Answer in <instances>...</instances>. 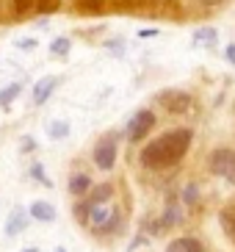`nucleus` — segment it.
Listing matches in <instances>:
<instances>
[{"label": "nucleus", "instance_id": "nucleus-17", "mask_svg": "<svg viewBox=\"0 0 235 252\" xmlns=\"http://www.w3.org/2000/svg\"><path fill=\"white\" fill-rule=\"evenodd\" d=\"M88 214H91V208H88L83 200H78V202L72 205V216H75V222L83 224V227H88Z\"/></svg>", "mask_w": 235, "mask_h": 252}, {"label": "nucleus", "instance_id": "nucleus-20", "mask_svg": "<svg viewBox=\"0 0 235 252\" xmlns=\"http://www.w3.org/2000/svg\"><path fill=\"white\" fill-rule=\"evenodd\" d=\"M50 53L53 56H66L69 53V39H56L50 45Z\"/></svg>", "mask_w": 235, "mask_h": 252}, {"label": "nucleus", "instance_id": "nucleus-27", "mask_svg": "<svg viewBox=\"0 0 235 252\" xmlns=\"http://www.w3.org/2000/svg\"><path fill=\"white\" fill-rule=\"evenodd\" d=\"M97 3H100V0H91V6H97Z\"/></svg>", "mask_w": 235, "mask_h": 252}, {"label": "nucleus", "instance_id": "nucleus-26", "mask_svg": "<svg viewBox=\"0 0 235 252\" xmlns=\"http://www.w3.org/2000/svg\"><path fill=\"white\" fill-rule=\"evenodd\" d=\"M56 252H66V250H64V247H56Z\"/></svg>", "mask_w": 235, "mask_h": 252}, {"label": "nucleus", "instance_id": "nucleus-3", "mask_svg": "<svg viewBox=\"0 0 235 252\" xmlns=\"http://www.w3.org/2000/svg\"><path fill=\"white\" fill-rule=\"evenodd\" d=\"M207 172L216 178L227 180L230 186H235V150L233 147H216L207 156Z\"/></svg>", "mask_w": 235, "mask_h": 252}, {"label": "nucleus", "instance_id": "nucleus-8", "mask_svg": "<svg viewBox=\"0 0 235 252\" xmlns=\"http://www.w3.org/2000/svg\"><path fill=\"white\" fill-rule=\"evenodd\" d=\"M28 216L30 219H36V222H42V224H50V222H56L59 211H56L53 202H47V200H33L28 205Z\"/></svg>", "mask_w": 235, "mask_h": 252}, {"label": "nucleus", "instance_id": "nucleus-24", "mask_svg": "<svg viewBox=\"0 0 235 252\" xmlns=\"http://www.w3.org/2000/svg\"><path fill=\"white\" fill-rule=\"evenodd\" d=\"M22 252H39V247H25Z\"/></svg>", "mask_w": 235, "mask_h": 252}, {"label": "nucleus", "instance_id": "nucleus-9", "mask_svg": "<svg viewBox=\"0 0 235 252\" xmlns=\"http://www.w3.org/2000/svg\"><path fill=\"white\" fill-rule=\"evenodd\" d=\"M28 211L25 208H14L11 214H8V219H6V236L8 238H14V236H20V233H25V227H28Z\"/></svg>", "mask_w": 235, "mask_h": 252}, {"label": "nucleus", "instance_id": "nucleus-5", "mask_svg": "<svg viewBox=\"0 0 235 252\" xmlns=\"http://www.w3.org/2000/svg\"><path fill=\"white\" fill-rule=\"evenodd\" d=\"M152 127H155V114L149 111V108H141V111L133 114L130 122L125 125V136H127V141L139 144V141H144L149 136Z\"/></svg>", "mask_w": 235, "mask_h": 252}, {"label": "nucleus", "instance_id": "nucleus-1", "mask_svg": "<svg viewBox=\"0 0 235 252\" xmlns=\"http://www.w3.org/2000/svg\"><path fill=\"white\" fill-rule=\"evenodd\" d=\"M194 141V130L191 127H175V130H166V133L155 136L152 141H147L139 153V161L144 169L152 172H166L175 169L177 163L185 158V153L191 150Z\"/></svg>", "mask_w": 235, "mask_h": 252}, {"label": "nucleus", "instance_id": "nucleus-22", "mask_svg": "<svg viewBox=\"0 0 235 252\" xmlns=\"http://www.w3.org/2000/svg\"><path fill=\"white\" fill-rule=\"evenodd\" d=\"M33 147H36V144H33V139H22V150H25V153H30Z\"/></svg>", "mask_w": 235, "mask_h": 252}, {"label": "nucleus", "instance_id": "nucleus-10", "mask_svg": "<svg viewBox=\"0 0 235 252\" xmlns=\"http://www.w3.org/2000/svg\"><path fill=\"white\" fill-rule=\"evenodd\" d=\"M91 178H88L86 172H72L69 175V183H66V189H69V194H72L75 200H83L88 191H91Z\"/></svg>", "mask_w": 235, "mask_h": 252}, {"label": "nucleus", "instance_id": "nucleus-12", "mask_svg": "<svg viewBox=\"0 0 235 252\" xmlns=\"http://www.w3.org/2000/svg\"><path fill=\"white\" fill-rule=\"evenodd\" d=\"M56 86H59V78H53V75H47V78L36 81V86H33V103L44 105L47 100H50V94L56 92Z\"/></svg>", "mask_w": 235, "mask_h": 252}, {"label": "nucleus", "instance_id": "nucleus-15", "mask_svg": "<svg viewBox=\"0 0 235 252\" xmlns=\"http://www.w3.org/2000/svg\"><path fill=\"white\" fill-rule=\"evenodd\" d=\"M30 175H33V180H36V183H42L44 189H53V180H50V175H47V169H44L42 161L30 163Z\"/></svg>", "mask_w": 235, "mask_h": 252}, {"label": "nucleus", "instance_id": "nucleus-23", "mask_svg": "<svg viewBox=\"0 0 235 252\" xmlns=\"http://www.w3.org/2000/svg\"><path fill=\"white\" fill-rule=\"evenodd\" d=\"M227 61H233V64H235V45L227 47Z\"/></svg>", "mask_w": 235, "mask_h": 252}, {"label": "nucleus", "instance_id": "nucleus-19", "mask_svg": "<svg viewBox=\"0 0 235 252\" xmlns=\"http://www.w3.org/2000/svg\"><path fill=\"white\" fill-rule=\"evenodd\" d=\"M36 8L42 14H56L61 8V0H36Z\"/></svg>", "mask_w": 235, "mask_h": 252}, {"label": "nucleus", "instance_id": "nucleus-11", "mask_svg": "<svg viewBox=\"0 0 235 252\" xmlns=\"http://www.w3.org/2000/svg\"><path fill=\"white\" fill-rule=\"evenodd\" d=\"M219 224H221V233L227 236V241L235 244V202H230L219 211Z\"/></svg>", "mask_w": 235, "mask_h": 252}, {"label": "nucleus", "instance_id": "nucleus-14", "mask_svg": "<svg viewBox=\"0 0 235 252\" xmlns=\"http://www.w3.org/2000/svg\"><path fill=\"white\" fill-rule=\"evenodd\" d=\"M47 136H50L53 141H61L69 136V122L66 119H53L50 125H47Z\"/></svg>", "mask_w": 235, "mask_h": 252}, {"label": "nucleus", "instance_id": "nucleus-7", "mask_svg": "<svg viewBox=\"0 0 235 252\" xmlns=\"http://www.w3.org/2000/svg\"><path fill=\"white\" fill-rule=\"evenodd\" d=\"M114 197H117V183H114V180H103V183L91 186V191L83 197V202H86L88 208H97V205L114 202Z\"/></svg>", "mask_w": 235, "mask_h": 252}, {"label": "nucleus", "instance_id": "nucleus-25", "mask_svg": "<svg viewBox=\"0 0 235 252\" xmlns=\"http://www.w3.org/2000/svg\"><path fill=\"white\" fill-rule=\"evenodd\" d=\"M202 3H207V6H210V3H219V0H202Z\"/></svg>", "mask_w": 235, "mask_h": 252}, {"label": "nucleus", "instance_id": "nucleus-4", "mask_svg": "<svg viewBox=\"0 0 235 252\" xmlns=\"http://www.w3.org/2000/svg\"><path fill=\"white\" fill-rule=\"evenodd\" d=\"M155 103L161 105L163 111L175 114V117H183V114H188L194 108V97L180 89H163V92H158Z\"/></svg>", "mask_w": 235, "mask_h": 252}, {"label": "nucleus", "instance_id": "nucleus-6", "mask_svg": "<svg viewBox=\"0 0 235 252\" xmlns=\"http://www.w3.org/2000/svg\"><path fill=\"white\" fill-rule=\"evenodd\" d=\"M125 222H127V211H125V208H122V205L117 202V208H114V214H111L108 219H105V222L100 224V227H94V230H91V233H94L97 238H111V236H119V233L125 230Z\"/></svg>", "mask_w": 235, "mask_h": 252}, {"label": "nucleus", "instance_id": "nucleus-13", "mask_svg": "<svg viewBox=\"0 0 235 252\" xmlns=\"http://www.w3.org/2000/svg\"><path fill=\"white\" fill-rule=\"evenodd\" d=\"M166 252H205V247L194 236H180V238H172Z\"/></svg>", "mask_w": 235, "mask_h": 252}, {"label": "nucleus", "instance_id": "nucleus-16", "mask_svg": "<svg viewBox=\"0 0 235 252\" xmlns=\"http://www.w3.org/2000/svg\"><path fill=\"white\" fill-rule=\"evenodd\" d=\"M180 202H183L185 208L199 205V186L194 183V180H191V183H185V189H183V200H180Z\"/></svg>", "mask_w": 235, "mask_h": 252}, {"label": "nucleus", "instance_id": "nucleus-21", "mask_svg": "<svg viewBox=\"0 0 235 252\" xmlns=\"http://www.w3.org/2000/svg\"><path fill=\"white\" fill-rule=\"evenodd\" d=\"M33 3H36V0H14V11H17V14H25Z\"/></svg>", "mask_w": 235, "mask_h": 252}, {"label": "nucleus", "instance_id": "nucleus-18", "mask_svg": "<svg viewBox=\"0 0 235 252\" xmlns=\"http://www.w3.org/2000/svg\"><path fill=\"white\" fill-rule=\"evenodd\" d=\"M17 94H20V83H8L6 89L0 92V105H3V108H8V105H11V100H17Z\"/></svg>", "mask_w": 235, "mask_h": 252}, {"label": "nucleus", "instance_id": "nucleus-2", "mask_svg": "<svg viewBox=\"0 0 235 252\" xmlns=\"http://www.w3.org/2000/svg\"><path fill=\"white\" fill-rule=\"evenodd\" d=\"M119 158V133H105L97 139L94 150H91V161L100 172H111L117 166Z\"/></svg>", "mask_w": 235, "mask_h": 252}]
</instances>
